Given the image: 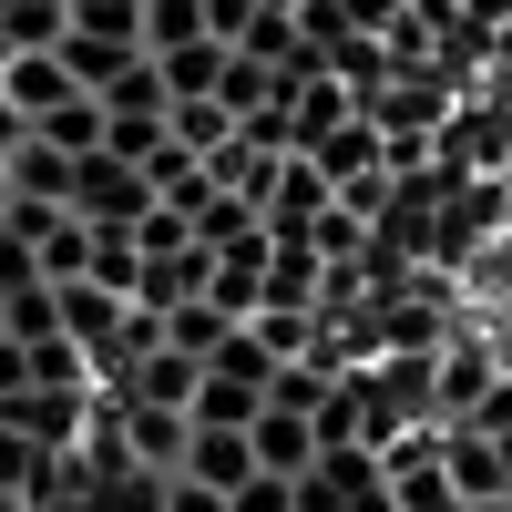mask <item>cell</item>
Instances as JSON below:
<instances>
[{"label": "cell", "mask_w": 512, "mask_h": 512, "mask_svg": "<svg viewBox=\"0 0 512 512\" xmlns=\"http://www.w3.org/2000/svg\"><path fill=\"white\" fill-rule=\"evenodd\" d=\"M185 41H216L205 0H144V52H185Z\"/></svg>", "instance_id": "cell-16"}, {"label": "cell", "mask_w": 512, "mask_h": 512, "mask_svg": "<svg viewBox=\"0 0 512 512\" xmlns=\"http://www.w3.org/2000/svg\"><path fill=\"white\" fill-rule=\"evenodd\" d=\"M226 502H236V512H297V482H287V472H256V482L226 492Z\"/></svg>", "instance_id": "cell-20"}, {"label": "cell", "mask_w": 512, "mask_h": 512, "mask_svg": "<svg viewBox=\"0 0 512 512\" xmlns=\"http://www.w3.org/2000/svg\"><path fill=\"white\" fill-rule=\"evenodd\" d=\"M123 318H134V297H123V287H103V277H62V338L103 349Z\"/></svg>", "instance_id": "cell-9"}, {"label": "cell", "mask_w": 512, "mask_h": 512, "mask_svg": "<svg viewBox=\"0 0 512 512\" xmlns=\"http://www.w3.org/2000/svg\"><path fill=\"white\" fill-rule=\"evenodd\" d=\"M236 134H246V123H236V103H216V93L175 103V144H185V154H205V164H216V154H226Z\"/></svg>", "instance_id": "cell-14"}, {"label": "cell", "mask_w": 512, "mask_h": 512, "mask_svg": "<svg viewBox=\"0 0 512 512\" xmlns=\"http://www.w3.org/2000/svg\"><path fill=\"white\" fill-rule=\"evenodd\" d=\"M62 62H72V72H82V82L103 93V82H113L123 62H134V52H123V41H93V31H62Z\"/></svg>", "instance_id": "cell-18"}, {"label": "cell", "mask_w": 512, "mask_h": 512, "mask_svg": "<svg viewBox=\"0 0 512 512\" xmlns=\"http://www.w3.org/2000/svg\"><path fill=\"white\" fill-rule=\"evenodd\" d=\"M256 410H267V390L236 369H205V390H195V420H216V431H256Z\"/></svg>", "instance_id": "cell-13"}, {"label": "cell", "mask_w": 512, "mask_h": 512, "mask_svg": "<svg viewBox=\"0 0 512 512\" xmlns=\"http://www.w3.org/2000/svg\"><path fill=\"white\" fill-rule=\"evenodd\" d=\"M0 93H11V103H21L31 123H41L52 103H72V93H93V82H82V72L62 62V41H52V52H21L11 72H0Z\"/></svg>", "instance_id": "cell-7"}, {"label": "cell", "mask_w": 512, "mask_h": 512, "mask_svg": "<svg viewBox=\"0 0 512 512\" xmlns=\"http://www.w3.org/2000/svg\"><path fill=\"white\" fill-rule=\"evenodd\" d=\"M123 441H134V461H144V472H185V451H195V410L123 400Z\"/></svg>", "instance_id": "cell-5"}, {"label": "cell", "mask_w": 512, "mask_h": 512, "mask_svg": "<svg viewBox=\"0 0 512 512\" xmlns=\"http://www.w3.org/2000/svg\"><path fill=\"white\" fill-rule=\"evenodd\" d=\"M31 134H41V144H62V154H103V144H113V103H103V93H72V103L41 113Z\"/></svg>", "instance_id": "cell-11"}, {"label": "cell", "mask_w": 512, "mask_h": 512, "mask_svg": "<svg viewBox=\"0 0 512 512\" xmlns=\"http://www.w3.org/2000/svg\"><path fill=\"white\" fill-rule=\"evenodd\" d=\"M297 512H359L349 492H338V472L318 461V472H297Z\"/></svg>", "instance_id": "cell-21"}, {"label": "cell", "mask_w": 512, "mask_h": 512, "mask_svg": "<svg viewBox=\"0 0 512 512\" xmlns=\"http://www.w3.org/2000/svg\"><path fill=\"white\" fill-rule=\"evenodd\" d=\"M195 390H205V359L164 338V349H154V359L134 369V390H123V400H164V410H195Z\"/></svg>", "instance_id": "cell-12"}, {"label": "cell", "mask_w": 512, "mask_h": 512, "mask_svg": "<svg viewBox=\"0 0 512 512\" xmlns=\"http://www.w3.org/2000/svg\"><path fill=\"white\" fill-rule=\"evenodd\" d=\"M72 164H82V154H62V144L31 134L11 164H0V195H21V205H72Z\"/></svg>", "instance_id": "cell-8"}, {"label": "cell", "mask_w": 512, "mask_h": 512, "mask_svg": "<svg viewBox=\"0 0 512 512\" xmlns=\"http://www.w3.org/2000/svg\"><path fill=\"white\" fill-rule=\"evenodd\" d=\"M400 512H472L451 492V472H420V482H400Z\"/></svg>", "instance_id": "cell-19"}, {"label": "cell", "mask_w": 512, "mask_h": 512, "mask_svg": "<svg viewBox=\"0 0 512 512\" xmlns=\"http://www.w3.org/2000/svg\"><path fill=\"white\" fill-rule=\"evenodd\" d=\"M0 338H11V287H0Z\"/></svg>", "instance_id": "cell-26"}, {"label": "cell", "mask_w": 512, "mask_h": 512, "mask_svg": "<svg viewBox=\"0 0 512 512\" xmlns=\"http://www.w3.org/2000/svg\"><path fill=\"white\" fill-rule=\"evenodd\" d=\"M328 205H338V185H328L318 154H277L267 164V226H318Z\"/></svg>", "instance_id": "cell-4"}, {"label": "cell", "mask_w": 512, "mask_h": 512, "mask_svg": "<svg viewBox=\"0 0 512 512\" xmlns=\"http://www.w3.org/2000/svg\"><path fill=\"white\" fill-rule=\"evenodd\" d=\"M154 205H164V185L144 175L134 154H113V144H103V154H82V164H72V216H93V226H144Z\"/></svg>", "instance_id": "cell-1"}, {"label": "cell", "mask_w": 512, "mask_h": 512, "mask_svg": "<svg viewBox=\"0 0 512 512\" xmlns=\"http://www.w3.org/2000/svg\"><path fill=\"white\" fill-rule=\"evenodd\" d=\"M472 512H512V492H502V502H472Z\"/></svg>", "instance_id": "cell-27"}, {"label": "cell", "mask_w": 512, "mask_h": 512, "mask_svg": "<svg viewBox=\"0 0 512 512\" xmlns=\"http://www.w3.org/2000/svg\"><path fill=\"white\" fill-rule=\"evenodd\" d=\"M226 52H236V41H185V52H154V62H164V93H175V103L216 93V82H226Z\"/></svg>", "instance_id": "cell-15"}, {"label": "cell", "mask_w": 512, "mask_h": 512, "mask_svg": "<svg viewBox=\"0 0 512 512\" xmlns=\"http://www.w3.org/2000/svg\"><path fill=\"white\" fill-rule=\"evenodd\" d=\"M318 451H328V441H318L308 410H277V400L256 410V472H287V482H297V472H318Z\"/></svg>", "instance_id": "cell-6"}, {"label": "cell", "mask_w": 512, "mask_h": 512, "mask_svg": "<svg viewBox=\"0 0 512 512\" xmlns=\"http://www.w3.org/2000/svg\"><path fill=\"white\" fill-rule=\"evenodd\" d=\"M441 472H451L461 502H502L512 492V461H502V441L482 420H441Z\"/></svg>", "instance_id": "cell-3"}, {"label": "cell", "mask_w": 512, "mask_h": 512, "mask_svg": "<svg viewBox=\"0 0 512 512\" xmlns=\"http://www.w3.org/2000/svg\"><path fill=\"white\" fill-rule=\"evenodd\" d=\"M0 512H41V502H31V492H0Z\"/></svg>", "instance_id": "cell-25"}, {"label": "cell", "mask_w": 512, "mask_h": 512, "mask_svg": "<svg viewBox=\"0 0 512 512\" xmlns=\"http://www.w3.org/2000/svg\"><path fill=\"white\" fill-rule=\"evenodd\" d=\"M21 144H31V113H21V103H11V93H0V164H11V154H21Z\"/></svg>", "instance_id": "cell-23"}, {"label": "cell", "mask_w": 512, "mask_h": 512, "mask_svg": "<svg viewBox=\"0 0 512 512\" xmlns=\"http://www.w3.org/2000/svg\"><path fill=\"white\" fill-rule=\"evenodd\" d=\"M164 512H236L216 482H195V472H175V482H164Z\"/></svg>", "instance_id": "cell-22"}, {"label": "cell", "mask_w": 512, "mask_h": 512, "mask_svg": "<svg viewBox=\"0 0 512 512\" xmlns=\"http://www.w3.org/2000/svg\"><path fill=\"white\" fill-rule=\"evenodd\" d=\"M11 62H21V41H11V21H0V72H11Z\"/></svg>", "instance_id": "cell-24"}, {"label": "cell", "mask_w": 512, "mask_h": 512, "mask_svg": "<svg viewBox=\"0 0 512 512\" xmlns=\"http://www.w3.org/2000/svg\"><path fill=\"white\" fill-rule=\"evenodd\" d=\"M185 472H195V482H216V492H246V482H256V431H216V420H195Z\"/></svg>", "instance_id": "cell-10"}, {"label": "cell", "mask_w": 512, "mask_h": 512, "mask_svg": "<svg viewBox=\"0 0 512 512\" xmlns=\"http://www.w3.org/2000/svg\"><path fill=\"white\" fill-rule=\"evenodd\" d=\"M72 31H93V41H123V52H144V0H72Z\"/></svg>", "instance_id": "cell-17"}, {"label": "cell", "mask_w": 512, "mask_h": 512, "mask_svg": "<svg viewBox=\"0 0 512 512\" xmlns=\"http://www.w3.org/2000/svg\"><path fill=\"white\" fill-rule=\"evenodd\" d=\"M492 379H502L492 328H482V318H461V328L441 338V420H472V410L492 400Z\"/></svg>", "instance_id": "cell-2"}]
</instances>
